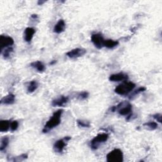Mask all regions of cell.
Segmentation results:
<instances>
[{
    "mask_svg": "<svg viewBox=\"0 0 162 162\" xmlns=\"http://www.w3.org/2000/svg\"><path fill=\"white\" fill-rule=\"evenodd\" d=\"M105 40L103 35L100 33L93 34L91 36V41L98 49H101L104 47Z\"/></svg>",
    "mask_w": 162,
    "mask_h": 162,
    "instance_id": "cell-7",
    "label": "cell"
},
{
    "mask_svg": "<svg viewBox=\"0 0 162 162\" xmlns=\"http://www.w3.org/2000/svg\"><path fill=\"white\" fill-rule=\"evenodd\" d=\"M69 97L65 96H60V97L55 99L52 101V106L56 107H64L69 102Z\"/></svg>",
    "mask_w": 162,
    "mask_h": 162,
    "instance_id": "cell-10",
    "label": "cell"
},
{
    "mask_svg": "<svg viewBox=\"0 0 162 162\" xmlns=\"http://www.w3.org/2000/svg\"><path fill=\"white\" fill-rule=\"evenodd\" d=\"M18 127V122L17 120H13L11 122V125H10V130L12 132H14L17 130Z\"/></svg>",
    "mask_w": 162,
    "mask_h": 162,
    "instance_id": "cell-26",
    "label": "cell"
},
{
    "mask_svg": "<svg viewBox=\"0 0 162 162\" xmlns=\"http://www.w3.org/2000/svg\"><path fill=\"white\" fill-rule=\"evenodd\" d=\"M153 118H155L159 123H161V113H156L153 115Z\"/></svg>",
    "mask_w": 162,
    "mask_h": 162,
    "instance_id": "cell-27",
    "label": "cell"
},
{
    "mask_svg": "<svg viewBox=\"0 0 162 162\" xmlns=\"http://www.w3.org/2000/svg\"><path fill=\"white\" fill-rule=\"evenodd\" d=\"M28 158L27 154H22L21 155H19L17 157H15L13 160V161H22L26 160Z\"/></svg>",
    "mask_w": 162,
    "mask_h": 162,
    "instance_id": "cell-25",
    "label": "cell"
},
{
    "mask_svg": "<svg viewBox=\"0 0 162 162\" xmlns=\"http://www.w3.org/2000/svg\"><path fill=\"white\" fill-rule=\"evenodd\" d=\"M38 88V83L36 80H32L27 86V91L29 93H34Z\"/></svg>",
    "mask_w": 162,
    "mask_h": 162,
    "instance_id": "cell-18",
    "label": "cell"
},
{
    "mask_svg": "<svg viewBox=\"0 0 162 162\" xmlns=\"http://www.w3.org/2000/svg\"><path fill=\"white\" fill-rule=\"evenodd\" d=\"M45 3H46V1H42V0H39V1H38V2H37V4L39 5H42Z\"/></svg>",
    "mask_w": 162,
    "mask_h": 162,
    "instance_id": "cell-28",
    "label": "cell"
},
{
    "mask_svg": "<svg viewBox=\"0 0 162 162\" xmlns=\"http://www.w3.org/2000/svg\"><path fill=\"white\" fill-rule=\"evenodd\" d=\"M31 66L40 73L43 72L46 69L44 64L40 61H36V62H32L31 64Z\"/></svg>",
    "mask_w": 162,
    "mask_h": 162,
    "instance_id": "cell-15",
    "label": "cell"
},
{
    "mask_svg": "<svg viewBox=\"0 0 162 162\" xmlns=\"http://www.w3.org/2000/svg\"><path fill=\"white\" fill-rule=\"evenodd\" d=\"M64 112V110L60 109L55 112L52 117L48 120L47 122L44 126L43 129V133H47L50 131L58 126L61 123V117H62V113Z\"/></svg>",
    "mask_w": 162,
    "mask_h": 162,
    "instance_id": "cell-1",
    "label": "cell"
},
{
    "mask_svg": "<svg viewBox=\"0 0 162 162\" xmlns=\"http://www.w3.org/2000/svg\"><path fill=\"white\" fill-rule=\"evenodd\" d=\"M143 126L150 131H155L158 128V124L155 122H149L145 123Z\"/></svg>",
    "mask_w": 162,
    "mask_h": 162,
    "instance_id": "cell-20",
    "label": "cell"
},
{
    "mask_svg": "<svg viewBox=\"0 0 162 162\" xmlns=\"http://www.w3.org/2000/svg\"><path fill=\"white\" fill-rule=\"evenodd\" d=\"M71 139V137L67 136L65 137L64 139H59L56 141L54 145H53V150L55 153L58 154H62L67 145V142Z\"/></svg>",
    "mask_w": 162,
    "mask_h": 162,
    "instance_id": "cell-6",
    "label": "cell"
},
{
    "mask_svg": "<svg viewBox=\"0 0 162 162\" xmlns=\"http://www.w3.org/2000/svg\"><path fill=\"white\" fill-rule=\"evenodd\" d=\"M11 122L8 120H2L0 121V132H6L10 129Z\"/></svg>",
    "mask_w": 162,
    "mask_h": 162,
    "instance_id": "cell-16",
    "label": "cell"
},
{
    "mask_svg": "<svg viewBox=\"0 0 162 162\" xmlns=\"http://www.w3.org/2000/svg\"><path fill=\"white\" fill-rule=\"evenodd\" d=\"M86 53V50L84 48H75L67 53V56L71 59H77L79 57L83 56Z\"/></svg>",
    "mask_w": 162,
    "mask_h": 162,
    "instance_id": "cell-9",
    "label": "cell"
},
{
    "mask_svg": "<svg viewBox=\"0 0 162 162\" xmlns=\"http://www.w3.org/2000/svg\"><path fill=\"white\" fill-rule=\"evenodd\" d=\"M109 138V136L108 134L106 133H101L98 134L96 136H95L91 141H90V147L93 150H96L98 149L99 146L105 143L106 141Z\"/></svg>",
    "mask_w": 162,
    "mask_h": 162,
    "instance_id": "cell-4",
    "label": "cell"
},
{
    "mask_svg": "<svg viewBox=\"0 0 162 162\" xmlns=\"http://www.w3.org/2000/svg\"><path fill=\"white\" fill-rule=\"evenodd\" d=\"M13 48L11 46V47H8L5 48V50L2 51V54L4 58V59H8L10 58V56L11 55V53L13 52Z\"/></svg>",
    "mask_w": 162,
    "mask_h": 162,
    "instance_id": "cell-22",
    "label": "cell"
},
{
    "mask_svg": "<svg viewBox=\"0 0 162 162\" xmlns=\"http://www.w3.org/2000/svg\"><path fill=\"white\" fill-rule=\"evenodd\" d=\"M118 44H119V43L118 40H114L112 39H107V40H105L103 46L106 47L108 49H112V48L116 47L117 46H118Z\"/></svg>",
    "mask_w": 162,
    "mask_h": 162,
    "instance_id": "cell-17",
    "label": "cell"
},
{
    "mask_svg": "<svg viewBox=\"0 0 162 162\" xmlns=\"http://www.w3.org/2000/svg\"><path fill=\"white\" fill-rule=\"evenodd\" d=\"M9 145V138L7 136H5L1 139V145H0V151H4Z\"/></svg>",
    "mask_w": 162,
    "mask_h": 162,
    "instance_id": "cell-19",
    "label": "cell"
},
{
    "mask_svg": "<svg viewBox=\"0 0 162 162\" xmlns=\"http://www.w3.org/2000/svg\"><path fill=\"white\" fill-rule=\"evenodd\" d=\"M77 124L79 127H83V128H89L91 126L90 122L87 121V120H77Z\"/></svg>",
    "mask_w": 162,
    "mask_h": 162,
    "instance_id": "cell-21",
    "label": "cell"
},
{
    "mask_svg": "<svg viewBox=\"0 0 162 162\" xmlns=\"http://www.w3.org/2000/svg\"><path fill=\"white\" fill-rule=\"evenodd\" d=\"M55 63H56V61H53V62H51L50 64V65H53V64H54Z\"/></svg>",
    "mask_w": 162,
    "mask_h": 162,
    "instance_id": "cell-29",
    "label": "cell"
},
{
    "mask_svg": "<svg viewBox=\"0 0 162 162\" xmlns=\"http://www.w3.org/2000/svg\"><path fill=\"white\" fill-rule=\"evenodd\" d=\"M15 101V96L13 94H9L1 99V103L4 105H13Z\"/></svg>",
    "mask_w": 162,
    "mask_h": 162,
    "instance_id": "cell-14",
    "label": "cell"
},
{
    "mask_svg": "<svg viewBox=\"0 0 162 162\" xmlns=\"http://www.w3.org/2000/svg\"><path fill=\"white\" fill-rule=\"evenodd\" d=\"M146 90V88L145 87H140L139 88L137 89H136V91H134L131 95V96L129 97V99H133L134 97H135L136 96L141 94V93H143L144 91H145Z\"/></svg>",
    "mask_w": 162,
    "mask_h": 162,
    "instance_id": "cell-23",
    "label": "cell"
},
{
    "mask_svg": "<svg viewBox=\"0 0 162 162\" xmlns=\"http://www.w3.org/2000/svg\"><path fill=\"white\" fill-rule=\"evenodd\" d=\"M136 87V84L132 82H127L124 81V83L119 84L115 89V93L117 94L124 96L128 94L130 92H131Z\"/></svg>",
    "mask_w": 162,
    "mask_h": 162,
    "instance_id": "cell-2",
    "label": "cell"
},
{
    "mask_svg": "<svg viewBox=\"0 0 162 162\" xmlns=\"http://www.w3.org/2000/svg\"><path fill=\"white\" fill-rule=\"evenodd\" d=\"M89 96V93L87 91H83L78 93L77 95V98L79 100H84L87 99Z\"/></svg>",
    "mask_w": 162,
    "mask_h": 162,
    "instance_id": "cell-24",
    "label": "cell"
},
{
    "mask_svg": "<svg viewBox=\"0 0 162 162\" xmlns=\"http://www.w3.org/2000/svg\"><path fill=\"white\" fill-rule=\"evenodd\" d=\"M35 33H36V30L34 28L32 27L26 28L24 33V39L25 40V41L27 43H30L32 40Z\"/></svg>",
    "mask_w": 162,
    "mask_h": 162,
    "instance_id": "cell-12",
    "label": "cell"
},
{
    "mask_svg": "<svg viewBox=\"0 0 162 162\" xmlns=\"http://www.w3.org/2000/svg\"><path fill=\"white\" fill-rule=\"evenodd\" d=\"M0 43H1V50H3L4 49L11 47L14 45V40L12 37L2 35L0 36Z\"/></svg>",
    "mask_w": 162,
    "mask_h": 162,
    "instance_id": "cell-8",
    "label": "cell"
},
{
    "mask_svg": "<svg viewBox=\"0 0 162 162\" xmlns=\"http://www.w3.org/2000/svg\"><path fill=\"white\" fill-rule=\"evenodd\" d=\"M65 28H66V25L65 21L63 19H60L56 23V24L55 26L53 31L55 33L60 34L65 31Z\"/></svg>",
    "mask_w": 162,
    "mask_h": 162,
    "instance_id": "cell-13",
    "label": "cell"
},
{
    "mask_svg": "<svg viewBox=\"0 0 162 162\" xmlns=\"http://www.w3.org/2000/svg\"><path fill=\"white\" fill-rule=\"evenodd\" d=\"M128 78L129 76L127 74L120 72L111 75L109 77V80L112 82H119V81H126L128 79Z\"/></svg>",
    "mask_w": 162,
    "mask_h": 162,
    "instance_id": "cell-11",
    "label": "cell"
},
{
    "mask_svg": "<svg viewBox=\"0 0 162 162\" xmlns=\"http://www.w3.org/2000/svg\"><path fill=\"white\" fill-rule=\"evenodd\" d=\"M116 110H118V112L120 115L127 116L132 112V107L129 103H127L125 101V102L120 103L117 106H113L111 108L112 112H115Z\"/></svg>",
    "mask_w": 162,
    "mask_h": 162,
    "instance_id": "cell-3",
    "label": "cell"
},
{
    "mask_svg": "<svg viewBox=\"0 0 162 162\" xmlns=\"http://www.w3.org/2000/svg\"><path fill=\"white\" fill-rule=\"evenodd\" d=\"M108 162H122L124 161V154L120 149H115L107 155Z\"/></svg>",
    "mask_w": 162,
    "mask_h": 162,
    "instance_id": "cell-5",
    "label": "cell"
}]
</instances>
